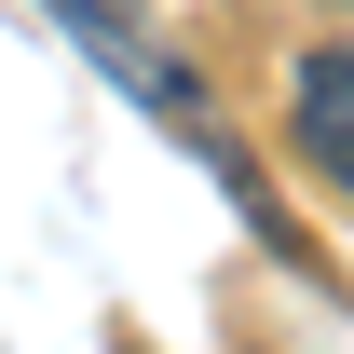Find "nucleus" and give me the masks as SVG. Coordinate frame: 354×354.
Here are the masks:
<instances>
[{
	"instance_id": "f257e3e1",
	"label": "nucleus",
	"mask_w": 354,
	"mask_h": 354,
	"mask_svg": "<svg viewBox=\"0 0 354 354\" xmlns=\"http://www.w3.org/2000/svg\"><path fill=\"white\" fill-rule=\"evenodd\" d=\"M286 136H300L313 177H341V191H354V41L300 55V82H286Z\"/></svg>"
}]
</instances>
